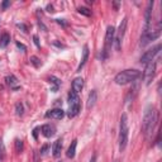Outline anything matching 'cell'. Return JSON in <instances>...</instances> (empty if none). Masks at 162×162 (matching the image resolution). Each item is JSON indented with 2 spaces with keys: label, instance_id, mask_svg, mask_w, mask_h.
I'll return each instance as SVG.
<instances>
[{
  "label": "cell",
  "instance_id": "1",
  "mask_svg": "<svg viewBox=\"0 0 162 162\" xmlns=\"http://www.w3.org/2000/svg\"><path fill=\"white\" fill-rule=\"evenodd\" d=\"M157 122V113L152 105H148L143 114V121H142V132L146 137H149L152 134V131L155 129Z\"/></svg>",
  "mask_w": 162,
  "mask_h": 162
},
{
  "label": "cell",
  "instance_id": "2",
  "mask_svg": "<svg viewBox=\"0 0 162 162\" xmlns=\"http://www.w3.org/2000/svg\"><path fill=\"white\" fill-rule=\"evenodd\" d=\"M139 76H141V71H138V70H124L117 75L114 81L118 85H125L129 82L137 81Z\"/></svg>",
  "mask_w": 162,
  "mask_h": 162
},
{
  "label": "cell",
  "instance_id": "3",
  "mask_svg": "<svg viewBox=\"0 0 162 162\" xmlns=\"http://www.w3.org/2000/svg\"><path fill=\"white\" fill-rule=\"evenodd\" d=\"M129 125H128V115L123 114L121 118V131H119V151L123 152L128 143Z\"/></svg>",
  "mask_w": 162,
  "mask_h": 162
},
{
  "label": "cell",
  "instance_id": "4",
  "mask_svg": "<svg viewBox=\"0 0 162 162\" xmlns=\"http://www.w3.org/2000/svg\"><path fill=\"white\" fill-rule=\"evenodd\" d=\"M114 36H115V29L113 26H109L106 28V34H105V42H104V48L100 55V58L104 61L109 57V52L112 49V46L114 43Z\"/></svg>",
  "mask_w": 162,
  "mask_h": 162
},
{
  "label": "cell",
  "instance_id": "5",
  "mask_svg": "<svg viewBox=\"0 0 162 162\" xmlns=\"http://www.w3.org/2000/svg\"><path fill=\"white\" fill-rule=\"evenodd\" d=\"M127 18H124L122 20V23L119 26V29L117 32V37L114 38V45H115V49L119 51L121 49V45H122V39L124 37V33H125V28H127Z\"/></svg>",
  "mask_w": 162,
  "mask_h": 162
},
{
  "label": "cell",
  "instance_id": "6",
  "mask_svg": "<svg viewBox=\"0 0 162 162\" xmlns=\"http://www.w3.org/2000/svg\"><path fill=\"white\" fill-rule=\"evenodd\" d=\"M155 73H156V62L155 61H151L149 63H147L144 73H143L146 85H149L151 84V81H152L153 77H155Z\"/></svg>",
  "mask_w": 162,
  "mask_h": 162
},
{
  "label": "cell",
  "instance_id": "7",
  "mask_svg": "<svg viewBox=\"0 0 162 162\" xmlns=\"http://www.w3.org/2000/svg\"><path fill=\"white\" fill-rule=\"evenodd\" d=\"M152 9H153V2H149L144 13V28H143V34L151 32V20H152Z\"/></svg>",
  "mask_w": 162,
  "mask_h": 162
},
{
  "label": "cell",
  "instance_id": "8",
  "mask_svg": "<svg viewBox=\"0 0 162 162\" xmlns=\"http://www.w3.org/2000/svg\"><path fill=\"white\" fill-rule=\"evenodd\" d=\"M160 36H161V30H151V32H148V33H146V34H142L139 46H141V47H146L148 43H151L152 41L157 39Z\"/></svg>",
  "mask_w": 162,
  "mask_h": 162
},
{
  "label": "cell",
  "instance_id": "9",
  "mask_svg": "<svg viewBox=\"0 0 162 162\" xmlns=\"http://www.w3.org/2000/svg\"><path fill=\"white\" fill-rule=\"evenodd\" d=\"M160 49H161V45H157V46H155L153 48H151V49L146 51L143 55H142V57H141V63H146V65H147V63H149L151 61H153L155 56L160 52Z\"/></svg>",
  "mask_w": 162,
  "mask_h": 162
},
{
  "label": "cell",
  "instance_id": "10",
  "mask_svg": "<svg viewBox=\"0 0 162 162\" xmlns=\"http://www.w3.org/2000/svg\"><path fill=\"white\" fill-rule=\"evenodd\" d=\"M65 115V112L61 108H55L52 110H48L46 113V118H51V119H62Z\"/></svg>",
  "mask_w": 162,
  "mask_h": 162
},
{
  "label": "cell",
  "instance_id": "11",
  "mask_svg": "<svg viewBox=\"0 0 162 162\" xmlns=\"http://www.w3.org/2000/svg\"><path fill=\"white\" fill-rule=\"evenodd\" d=\"M41 132H42V134L45 136L46 138H51V137L55 136L56 128H55V125H52V124H45V125H42Z\"/></svg>",
  "mask_w": 162,
  "mask_h": 162
},
{
  "label": "cell",
  "instance_id": "12",
  "mask_svg": "<svg viewBox=\"0 0 162 162\" xmlns=\"http://www.w3.org/2000/svg\"><path fill=\"white\" fill-rule=\"evenodd\" d=\"M96 100H98V91L96 90H91V93L88 96V101H86V108L88 109H91V108L95 105Z\"/></svg>",
  "mask_w": 162,
  "mask_h": 162
},
{
  "label": "cell",
  "instance_id": "13",
  "mask_svg": "<svg viewBox=\"0 0 162 162\" xmlns=\"http://www.w3.org/2000/svg\"><path fill=\"white\" fill-rule=\"evenodd\" d=\"M88 58H89V47H88V46H84V49H82V57H81V61H80L79 67H77V72H80L81 69L85 66V63H86V61H88Z\"/></svg>",
  "mask_w": 162,
  "mask_h": 162
},
{
  "label": "cell",
  "instance_id": "14",
  "mask_svg": "<svg viewBox=\"0 0 162 162\" xmlns=\"http://www.w3.org/2000/svg\"><path fill=\"white\" fill-rule=\"evenodd\" d=\"M82 88H84V80H82V77H76L72 81V91L80 93Z\"/></svg>",
  "mask_w": 162,
  "mask_h": 162
},
{
  "label": "cell",
  "instance_id": "15",
  "mask_svg": "<svg viewBox=\"0 0 162 162\" xmlns=\"http://www.w3.org/2000/svg\"><path fill=\"white\" fill-rule=\"evenodd\" d=\"M69 104H70V106L80 105V98H79L77 93H75V91H70V94H69Z\"/></svg>",
  "mask_w": 162,
  "mask_h": 162
},
{
  "label": "cell",
  "instance_id": "16",
  "mask_svg": "<svg viewBox=\"0 0 162 162\" xmlns=\"http://www.w3.org/2000/svg\"><path fill=\"white\" fill-rule=\"evenodd\" d=\"M61 149H62V139L60 138V139H57V141L55 142V144H53V157H60V155H61Z\"/></svg>",
  "mask_w": 162,
  "mask_h": 162
},
{
  "label": "cell",
  "instance_id": "17",
  "mask_svg": "<svg viewBox=\"0 0 162 162\" xmlns=\"http://www.w3.org/2000/svg\"><path fill=\"white\" fill-rule=\"evenodd\" d=\"M5 82H6L12 89H15V90H17V89L19 88V86H18V79L14 76V75L6 76V77H5Z\"/></svg>",
  "mask_w": 162,
  "mask_h": 162
},
{
  "label": "cell",
  "instance_id": "18",
  "mask_svg": "<svg viewBox=\"0 0 162 162\" xmlns=\"http://www.w3.org/2000/svg\"><path fill=\"white\" fill-rule=\"evenodd\" d=\"M76 146H77V139H73L70 144V147H69V149H67V153H66L69 158L75 157V153H76Z\"/></svg>",
  "mask_w": 162,
  "mask_h": 162
},
{
  "label": "cell",
  "instance_id": "19",
  "mask_svg": "<svg viewBox=\"0 0 162 162\" xmlns=\"http://www.w3.org/2000/svg\"><path fill=\"white\" fill-rule=\"evenodd\" d=\"M138 89H139V84H138V82H136L134 88H132L131 90H129V93H128L127 101H131V100H133V99H134V96H136V95H137V93H138Z\"/></svg>",
  "mask_w": 162,
  "mask_h": 162
},
{
  "label": "cell",
  "instance_id": "20",
  "mask_svg": "<svg viewBox=\"0 0 162 162\" xmlns=\"http://www.w3.org/2000/svg\"><path fill=\"white\" fill-rule=\"evenodd\" d=\"M49 82H51V84H53V88L51 89V91L56 93V91L58 90V88L61 86V81H60L56 76H51V77H49Z\"/></svg>",
  "mask_w": 162,
  "mask_h": 162
},
{
  "label": "cell",
  "instance_id": "21",
  "mask_svg": "<svg viewBox=\"0 0 162 162\" xmlns=\"http://www.w3.org/2000/svg\"><path fill=\"white\" fill-rule=\"evenodd\" d=\"M9 42H10V36L8 33H4L2 37H0V47L4 48L9 45Z\"/></svg>",
  "mask_w": 162,
  "mask_h": 162
},
{
  "label": "cell",
  "instance_id": "22",
  "mask_svg": "<svg viewBox=\"0 0 162 162\" xmlns=\"http://www.w3.org/2000/svg\"><path fill=\"white\" fill-rule=\"evenodd\" d=\"M80 112V105H75V106H70V109H69V113L67 115L70 118H73V117H76Z\"/></svg>",
  "mask_w": 162,
  "mask_h": 162
},
{
  "label": "cell",
  "instance_id": "23",
  "mask_svg": "<svg viewBox=\"0 0 162 162\" xmlns=\"http://www.w3.org/2000/svg\"><path fill=\"white\" fill-rule=\"evenodd\" d=\"M5 160V146L3 139L0 138V161H4Z\"/></svg>",
  "mask_w": 162,
  "mask_h": 162
},
{
  "label": "cell",
  "instance_id": "24",
  "mask_svg": "<svg viewBox=\"0 0 162 162\" xmlns=\"http://www.w3.org/2000/svg\"><path fill=\"white\" fill-rule=\"evenodd\" d=\"M77 10H79V13H80V14H82V15H85V17H90V15H91V10H90L89 8L80 6Z\"/></svg>",
  "mask_w": 162,
  "mask_h": 162
},
{
  "label": "cell",
  "instance_id": "25",
  "mask_svg": "<svg viewBox=\"0 0 162 162\" xmlns=\"http://www.w3.org/2000/svg\"><path fill=\"white\" fill-rule=\"evenodd\" d=\"M29 61H30V63L33 65V66H36V67H39L41 65H42V62H41V60L38 58V57H36V56H32L30 58H29Z\"/></svg>",
  "mask_w": 162,
  "mask_h": 162
},
{
  "label": "cell",
  "instance_id": "26",
  "mask_svg": "<svg viewBox=\"0 0 162 162\" xmlns=\"http://www.w3.org/2000/svg\"><path fill=\"white\" fill-rule=\"evenodd\" d=\"M23 113H24V108H23V104L18 103V104H17V106H15V114H17L18 117H20V115H23Z\"/></svg>",
  "mask_w": 162,
  "mask_h": 162
},
{
  "label": "cell",
  "instance_id": "27",
  "mask_svg": "<svg viewBox=\"0 0 162 162\" xmlns=\"http://www.w3.org/2000/svg\"><path fill=\"white\" fill-rule=\"evenodd\" d=\"M15 149L18 153H20L22 151H23V142H22L20 139H15Z\"/></svg>",
  "mask_w": 162,
  "mask_h": 162
},
{
  "label": "cell",
  "instance_id": "28",
  "mask_svg": "<svg viewBox=\"0 0 162 162\" xmlns=\"http://www.w3.org/2000/svg\"><path fill=\"white\" fill-rule=\"evenodd\" d=\"M48 149H49V146L48 144H45V146H43L42 148H41V156H46L47 153H48Z\"/></svg>",
  "mask_w": 162,
  "mask_h": 162
},
{
  "label": "cell",
  "instance_id": "29",
  "mask_svg": "<svg viewBox=\"0 0 162 162\" xmlns=\"http://www.w3.org/2000/svg\"><path fill=\"white\" fill-rule=\"evenodd\" d=\"M8 6H10V2H9V0H5V2L2 3V10H5Z\"/></svg>",
  "mask_w": 162,
  "mask_h": 162
},
{
  "label": "cell",
  "instance_id": "30",
  "mask_svg": "<svg viewBox=\"0 0 162 162\" xmlns=\"http://www.w3.org/2000/svg\"><path fill=\"white\" fill-rule=\"evenodd\" d=\"M17 27H18V28H20L23 32H26V33L28 32V27H27V26H24V24H17Z\"/></svg>",
  "mask_w": 162,
  "mask_h": 162
},
{
  "label": "cell",
  "instance_id": "31",
  "mask_svg": "<svg viewBox=\"0 0 162 162\" xmlns=\"http://www.w3.org/2000/svg\"><path fill=\"white\" fill-rule=\"evenodd\" d=\"M33 41H34V43H36V46H37L38 48H41V45H39V41H38V36H37V34L33 36Z\"/></svg>",
  "mask_w": 162,
  "mask_h": 162
},
{
  "label": "cell",
  "instance_id": "32",
  "mask_svg": "<svg viewBox=\"0 0 162 162\" xmlns=\"http://www.w3.org/2000/svg\"><path fill=\"white\" fill-rule=\"evenodd\" d=\"M17 47H18V48H20L23 52H24V51H27V47H26L24 45H22V43H19V42H17Z\"/></svg>",
  "mask_w": 162,
  "mask_h": 162
},
{
  "label": "cell",
  "instance_id": "33",
  "mask_svg": "<svg viewBox=\"0 0 162 162\" xmlns=\"http://www.w3.org/2000/svg\"><path fill=\"white\" fill-rule=\"evenodd\" d=\"M57 23L58 24H62V26H67V23L65 22V19H57Z\"/></svg>",
  "mask_w": 162,
  "mask_h": 162
},
{
  "label": "cell",
  "instance_id": "34",
  "mask_svg": "<svg viewBox=\"0 0 162 162\" xmlns=\"http://www.w3.org/2000/svg\"><path fill=\"white\" fill-rule=\"evenodd\" d=\"M47 12L48 13H53V12H55V10H53V5H48L47 6Z\"/></svg>",
  "mask_w": 162,
  "mask_h": 162
},
{
  "label": "cell",
  "instance_id": "35",
  "mask_svg": "<svg viewBox=\"0 0 162 162\" xmlns=\"http://www.w3.org/2000/svg\"><path fill=\"white\" fill-rule=\"evenodd\" d=\"M89 162H96V153H95V155H93V157H91V160H90Z\"/></svg>",
  "mask_w": 162,
  "mask_h": 162
},
{
  "label": "cell",
  "instance_id": "36",
  "mask_svg": "<svg viewBox=\"0 0 162 162\" xmlns=\"http://www.w3.org/2000/svg\"><path fill=\"white\" fill-rule=\"evenodd\" d=\"M37 133H38V128H36L34 131H33V136H34V138L37 139Z\"/></svg>",
  "mask_w": 162,
  "mask_h": 162
},
{
  "label": "cell",
  "instance_id": "37",
  "mask_svg": "<svg viewBox=\"0 0 162 162\" xmlns=\"http://www.w3.org/2000/svg\"><path fill=\"white\" fill-rule=\"evenodd\" d=\"M114 162H121V161H119V160H117V161H114Z\"/></svg>",
  "mask_w": 162,
  "mask_h": 162
},
{
  "label": "cell",
  "instance_id": "38",
  "mask_svg": "<svg viewBox=\"0 0 162 162\" xmlns=\"http://www.w3.org/2000/svg\"><path fill=\"white\" fill-rule=\"evenodd\" d=\"M58 162H63V161H58Z\"/></svg>",
  "mask_w": 162,
  "mask_h": 162
}]
</instances>
